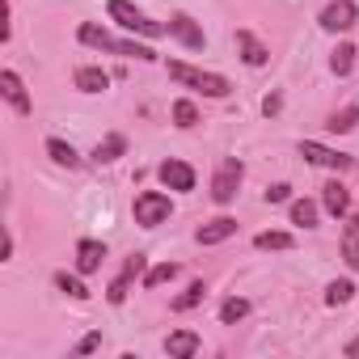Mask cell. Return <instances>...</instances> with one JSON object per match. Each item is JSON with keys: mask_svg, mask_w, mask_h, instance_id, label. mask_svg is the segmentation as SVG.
Instances as JSON below:
<instances>
[{"mask_svg": "<svg viewBox=\"0 0 359 359\" xmlns=\"http://www.w3.org/2000/svg\"><path fill=\"white\" fill-rule=\"evenodd\" d=\"M76 39H81L85 47H97V51H110V55H123V60H144V64H152V60H156L148 47L127 43V39H114V34H110V30H102L97 22H85V26L76 30Z\"/></svg>", "mask_w": 359, "mask_h": 359, "instance_id": "6da1fadb", "label": "cell"}, {"mask_svg": "<svg viewBox=\"0 0 359 359\" xmlns=\"http://www.w3.org/2000/svg\"><path fill=\"white\" fill-rule=\"evenodd\" d=\"M169 76L177 81V85H187V89H199L203 97H229L233 93V85L220 76V72H203V68H191V64H169Z\"/></svg>", "mask_w": 359, "mask_h": 359, "instance_id": "7a4b0ae2", "label": "cell"}, {"mask_svg": "<svg viewBox=\"0 0 359 359\" xmlns=\"http://www.w3.org/2000/svg\"><path fill=\"white\" fill-rule=\"evenodd\" d=\"M110 18L123 26V30H131V34H144V39H161V34H169V26H161V22H152V18H144L131 0H110Z\"/></svg>", "mask_w": 359, "mask_h": 359, "instance_id": "3957f363", "label": "cell"}, {"mask_svg": "<svg viewBox=\"0 0 359 359\" xmlns=\"http://www.w3.org/2000/svg\"><path fill=\"white\" fill-rule=\"evenodd\" d=\"M241 177H245V165H241L237 156H224V161L216 165V177H212V199H216L220 208L237 199V191H241Z\"/></svg>", "mask_w": 359, "mask_h": 359, "instance_id": "277c9868", "label": "cell"}, {"mask_svg": "<svg viewBox=\"0 0 359 359\" xmlns=\"http://www.w3.org/2000/svg\"><path fill=\"white\" fill-rule=\"evenodd\" d=\"M135 224L140 229H156V224H165L169 220V195H161V191H144V195H135Z\"/></svg>", "mask_w": 359, "mask_h": 359, "instance_id": "5b68a950", "label": "cell"}, {"mask_svg": "<svg viewBox=\"0 0 359 359\" xmlns=\"http://www.w3.org/2000/svg\"><path fill=\"white\" fill-rule=\"evenodd\" d=\"M144 266H148V258H144V254H131V258L123 262V271L114 275V283L106 287V300H110V304H123V300H127V292H131V283L144 275Z\"/></svg>", "mask_w": 359, "mask_h": 359, "instance_id": "8992f818", "label": "cell"}, {"mask_svg": "<svg viewBox=\"0 0 359 359\" xmlns=\"http://www.w3.org/2000/svg\"><path fill=\"white\" fill-rule=\"evenodd\" d=\"M0 93H5V102H9L18 114H34V102H30V93H26V85H22V76H18L13 68L0 72Z\"/></svg>", "mask_w": 359, "mask_h": 359, "instance_id": "52a82bcc", "label": "cell"}, {"mask_svg": "<svg viewBox=\"0 0 359 359\" xmlns=\"http://www.w3.org/2000/svg\"><path fill=\"white\" fill-rule=\"evenodd\" d=\"M169 39H177L182 47H191V51H203V30H199V22L195 18H187V13H173L169 18Z\"/></svg>", "mask_w": 359, "mask_h": 359, "instance_id": "ba28073f", "label": "cell"}, {"mask_svg": "<svg viewBox=\"0 0 359 359\" xmlns=\"http://www.w3.org/2000/svg\"><path fill=\"white\" fill-rule=\"evenodd\" d=\"M300 156L313 161V165H321V169H346V165H351L346 152H334V148H325V144H317V140H304V144H300Z\"/></svg>", "mask_w": 359, "mask_h": 359, "instance_id": "9c48e42d", "label": "cell"}, {"mask_svg": "<svg viewBox=\"0 0 359 359\" xmlns=\"http://www.w3.org/2000/svg\"><path fill=\"white\" fill-rule=\"evenodd\" d=\"M355 18H359V9L351 5V0H334V5L321 13V30H330V34L351 30V26H355Z\"/></svg>", "mask_w": 359, "mask_h": 359, "instance_id": "30bf717a", "label": "cell"}, {"mask_svg": "<svg viewBox=\"0 0 359 359\" xmlns=\"http://www.w3.org/2000/svg\"><path fill=\"white\" fill-rule=\"evenodd\" d=\"M156 173H161V182H165L169 191H195V169H191L187 161H165Z\"/></svg>", "mask_w": 359, "mask_h": 359, "instance_id": "8fae6325", "label": "cell"}, {"mask_svg": "<svg viewBox=\"0 0 359 359\" xmlns=\"http://www.w3.org/2000/svg\"><path fill=\"white\" fill-rule=\"evenodd\" d=\"M165 355H169V359H191V355H199V334H195V330L169 334V338H165Z\"/></svg>", "mask_w": 359, "mask_h": 359, "instance_id": "7c38bea8", "label": "cell"}, {"mask_svg": "<svg viewBox=\"0 0 359 359\" xmlns=\"http://www.w3.org/2000/svg\"><path fill=\"white\" fill-rule=\"evenodd\" d=\"M237 233V220L233 216H216V220H208L195 237H199V245H220V241H229Z\"/></svg>", "mask_w": 359, "mask_h": 359, "instance_id": "4fadbf2b", "label": "cell"}, {"mask_svg": "<svg viewBox=\"0 0 359 359\" xmlns=\"http://www.w3.org/2000/svg\"><path fill=\"white\" fill-rule=\"evenodd\" d=\"M237 51H241V60L250 64V68H262L266 60H271V51L258 43V34H250V30H237Z\"/></svg>", "mask_w": 359, "mask_h": 359, "instance_id": "5bb4252c", "label": "cell"}, {"mask_svg": "<svg viewBox=\"0 0 359 359\" xmlns=\"http://www.w3.org/2000/svg\"><path fill=\"white\" fill-rule=\"evenodd\" d=\"M102 258H106V245L102 241H81L76 245V271L81 275H93L102 266Z\"/></svg>", "mask_w": 359, "mask_h": 359, "instance_id": "9a60e30c", "label": "cell"}, {"mask_svg": "<svg viewBox=\"0 0 359 359\" xmlns=\"http://www.w3.org/2000/svg\"><path fill=\"white\" fill-rule=\"evenodd\" d=\"M321 203H325L330 216H342V212L351 208V191H346L342 182H325V187H321Z\"/></svg>", "mask_w": 359, "mask_h": 359, "instance_id": "2e32d148", "label": "cell"}, {"mask_svg": "<svg viewBox=\"0 0 359 359\" xmlns=\"http://www.w3.org/2000/svg\"><path fill=\"white\" fill-rule=\"evenodd\" d=\"M342 258L351 271H359V216L346 220V233H342Z\"/></svg>", "mask_w": 359, "mask_h": 359, "instance_id": "e0dca14e", "label": "cell"}, {"mask_svg": "<svg viewBox=\"0 0 359 359\" xmlns=\"http://www.w3.org/2000/svg\"><path fill=\"white\" fill-rule=\"evenodd\" d=\"M123 152H127V140H123V135L114 131V135H106V140H102V144L93 148V161H97V165H110V161H118Z\"/></svg>", "mask_w": 359, "mask_h": 359, "instance_id": "ac0fdd59", "label": "cell"}, {"mask_svg": "<svg viewBox=\"0 0 359 359\" xmlns=\"http://www.w3.org/2000/svg\"><path fill=\"white\" fill-rule=\"evenodd\" d=\"M106 85H110V76L102 68H76V89L81 93H102Z\"/></svg>", "mask_w": 359, "mask_h": 359, "instance_id": "d6986e66", "label": "cell"}, {"mask_svg": "<svg viewBox=\"0 0 359 359\" xmlns=\"http://www.w3.org/2000/svg\"><path fill=\"white\" fill-rule=\"evenodd\" d=\"M47 156H51L55 165H68V169H76V165H81L76 148H72V144H64V140H47Z\"/></svg>", "mask_w": 359, "mask_h": 359, "instance_id": "ffe728a7", "label": "cell"}, {"mask_svg": "<svg viewBox=\"0 0 359 359\" xmlns=\"http://www.w3.org/2000/svg\"><path fill=\"white\" fill-rule=\"evenodd\" d=\"M334 135H346V131H355L359 127V106H346V110H338V114H330V123H325Z\"/></svg>", "mask_w": 359, "mask_h": 359, "instance_id": "44dd1931", "label": "cell"}, {"mask_svg": "<svg viewBox=\"0 0 359 359\" xmlns=\"http://www.w3.org/2000/svg\"><path fill=\"white\" fill-rule=\"evenodd\" d=\"M203 296H208V287H203V279H195V283H191L182 296L173 300V309H177V313H191L195 304H203Z\"/></svg>", "mask_w": 359, "mask_h": 359, "instance_id": "7402d4cb", "label": "cell"}, {"mask_svg": "<svg viewBox=\"0 0 359 359\" xmlns=\"http://www.w3.org/2000/svg\"><path fill=\"white\" fill-rule=\"evenodd\" d=\"M292 224L313 229V224H317V203H313V199H296V203H292Z\"/></svg>", "mask_w": 359, "mask_h": 359, "instance_id": "603a6c76", "label": "cell"}, {"mask_svg": "<svg viewBox=\"0 0 359 359\" xmlns=\"http://www.w3.org/2000/svg\"><path fill=\"white\" fill-rule=\"evenodd\" d=\"M245 313H250V300H241V296H229V300L220 304V321H224V325H237Z\"/></svg>", "mask_w": 359, "mask_h": 359, "instance_id": "cb8c5ba5", "label": "cell"}, {"mask_svg": "<svg viewBox=\"0 0 359 359\" xmlns=\"http://www.w3.org/2000/svg\"><path fill=\"white\" fill-rule=\"evenodd\" d=\"M254 245H258V250H292L296 237H292V233H258Z\"/></svg>", "mask_w": 359, "mask_h": 359, "instance_id": "d4e9b609", "label": "cell"}, {"mask_svg": "<svg viewBox=\"0 0 359 359\" xmlns=\"http://www.w3.org/2000/svg\"><path fill=\"white\" fill-rule=\"evenodd\" d=\"M351 292H355V283H351V279H334V283L325 287V304H330V309H338V304H346V300H351Z\"/></svg>", "mask_w": 359, "mask_h": 359, "instance_id": "484cf974", "label": "cell"}, {"mask_svg": "<svg viewBox=\"0 0 359 359\" xmlns=\"http://www.w3.org/2000/svg\"><path fill=\"white\" fill-rule=\"evenodd\" d=\"M355 55H359V51H355V47H351V43H342V47H338V51H334V60H330V68H334V72H338V76H346V72H351V68H355Z\"/></svg>", "mask_w": 359, "mask_h": 359, "instance_id": "4316f807", "label": "cell"}, {"mask_svg": "<svg viewBox=\"0 0 359 359\" xmlns=\"http://www.w3.org/2000/svg\"><path fill=\"white\" fill-rule=\"evenodd\" d=\"M173 123H177V127H195V123H199L195 102H187V97H182V102H173Z\"/></svg>", "mask_w": 359, "mask_h": 359, "instance_id": "83f0119b", "label": "cell"}, {"mask_svg": "<svg viewBox=\"0 0 359 359\" xmlns=\"http://www.w3.org/2000/svg\"><path fill=\"white\" fill-rule=\"evenodd\" d=\"M177 275V262H161V266H152L148 275H144V287H161V283H169Z\"/></svg>", "mask_w": 359, "mask_h": 359, "instance_id": "f1b7e54d", "label": "cell"}, {"mask_svg": "<svg viewBox=\"0 0 359 359\" xmlns=\"http://www.w3.org/2000/svg\"><path fill=\"white\" fill-rule=\"evenodd\" d=\"M55 287H60L64 296H72V300H85V296H89V287H85L81 279H72V275H64V271L55 275Z\"/></svg>", "mask_w": 359, "mask_h": 359, "instance_id": "f546056e", "label": "cell"}, {"mask_svg": "<svg viewBox=\"0 0 359 359\" xmlns=\"http://www.w3.org/2000/svg\"><path fill=\"white\" fill-rule=\"evenodd\" d=\"M287 195H292V187H287V182H275V187L266 191V203H287Z\"/></svg>", "mask_w": 359, "mask_h": 359, "instance_id": "4dcf8cb0", "label": "cell"}, {"mask_svg": "<svg viewBox=\"0 0 359 359\" xmlns=\"http://www.w3.org/2000/svg\"><path fill=\"white\" fill-rule=\"evenodd\" d=\"M279 110H283V97H279V93L262 97V114H266V118H271V114H279Z\"/></svg>", "mask_w": 359, "mask_h": 359, "instance_id": "1f68e13d", "label": "cell"}, {"mask_svg": "<svg viewBox=\"0 0 359 359\" xmlns=\"http://www.w3.org/2000/svg\"><path fill=\"white\" fill-rule=\"evenodd\" d=\"M97 346H102V334H85L81 346H76V355H89V351H97Z\"/></svg>", "mask_w": 359, "mask_h": 359, "instance_id": "d6a6232c", "label": "cell"}, {"mask_svg": "<svg viewBox=\"0 0 359 359\" xmlns=\"http://www.w3.org/2000/svg\"><path fill=\"white\" fill-rule=\"evenodd\" d=\"M346 355H351V359L359 355V338H355V342H346Z\"/></svg>", "mask_w": 359, "mask_h": 359, "instance_id": "836d02e7", "label": "cell"}]
</instances>
